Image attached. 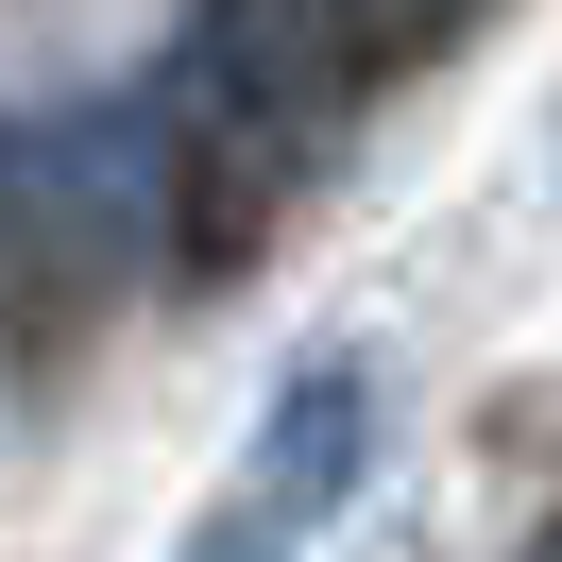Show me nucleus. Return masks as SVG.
Here are the masks:
<instances>
[{"mask_svg": "<svg viewBox=\"0 0 562 562\" xmlns=\"http://www.w3.org/2000/svg\"><path fill=\"white\" fill-rule=\"evenodd\" d=\"M358 443H375V392H358L341 358H307V375L273 392V426H256V494H273L290 528L341 512V494H358Z\"/></svg>", "mask_w": 562, "mask_h": 562, "instance_id": "obj_1", "label": "nucleus"}, {"mask_svg": "<svg viewBox=\"0 0 562 562\" xmlns=\"http://www.w3.org/2000/svg\"><path fill=\"white\" fill-rule=\"evenodd\" d=\"M188 562H290V512H273V494H256V512H222V528H205V546H188Z\"/></svg>", "mask_w": 562, "mask_h": 562, "instance_id": "obj_2", "label": "nucleus"}, {"mask_svg": "<svg viewBox=\"0 0 562 562\" xmlns=\"http://www.w3.org/2000/svg\"><path fill=\"white\" fill-rule=\"evenodd\" d=\"M358 18H375V35H426V18H443V0H358Z\"/></svg>", "mask_w": 562, "mask_h": 562, "instance_id": "obj_3", "label": "nucleus"}, {"mask_svg": "<svg viewBox=\"0 0 562 562\" xmlns=\"http://www.w3.org/2000/svg\"><path fill=\"white\" fill-rule=\"evenodd\" d=\"M546 562H562V546H546Z\"/></svg>", "mask_w": 562, "mask_h": 562, "instance_id": "obj_4", "label": "nucleus"}]
</instances>
